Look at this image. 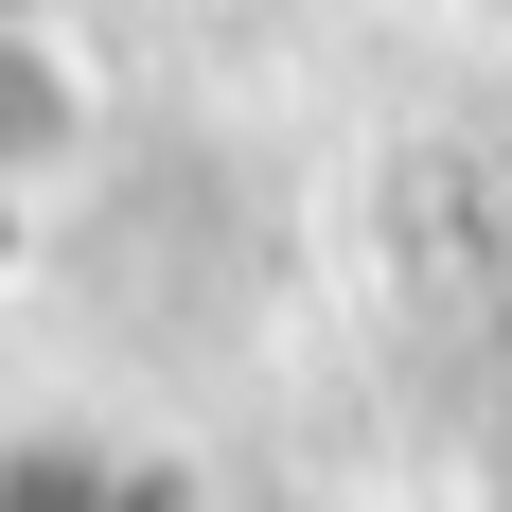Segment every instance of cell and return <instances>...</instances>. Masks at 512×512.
Segmentation results:
<instances>
[{
  "label": "cell",
  "instance_id": "obj_1",
  "mask_svg": "<svg viewBox=\"0 0 512 512\" xmlns=\"http://www.w3.org/2000/svg\"><path fill=\"white\" fill-rule=\"evenodd\" d=\"M71 142H89V71L53 53L36 0H0V177H53Z\"/></svg>",
  "mask_w": 512,
  "mask_h": 512
}]
</instances>
